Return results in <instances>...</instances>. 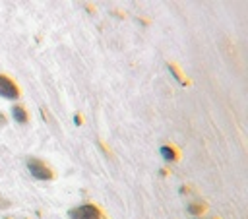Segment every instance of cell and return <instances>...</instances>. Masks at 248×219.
Instances as JSON below:
<instances>
[{"instance_id": "1", "label": "cell", "mask_w": 248, "mask_h": 219, "mask_svg": "<svg viewBox=\"0 0 248 219\" xmlns=\"http://www.w3.org/2000/svg\"><path fill=\"white\" fill-rule=\"evenodd\" d=\"M70 219H103V211L95 203H81L68 211Z\"/></svg>"}, {"instance_id": "2", "label": "cell", "mask_w": 248, "mask_h": 219, "mask_svg": "<svg viewBox=\"0 0 248 219\" xmlns=\"http://www.w3.org/2000/svg\"><path fill=\"white\" fill-rule=\"evenodd\" d=\"M27 169H29L31 176H35L39 180H52L54 178L50 167L46 163H43L41 159H37V157H29L27 159Z\"/></svg>"}, {"instance_id": "3", "label": "cell", "mask_w": 248, "mask_h": 219, "mask_svg": "<svg viewBox=\"0 0 248 219\" xmlns=\"http://www.w3.org/2000/svg\"><path fill=\"white\" fill-rule=\"evenodd\" d=\"M0 97L8 99V101H14L19 97V87L16 85V81L6 76V74H0Z\"/></svg>"}, {"instance_id": "4", "label": "cell", "mask_w": 248, "mask_h": 219, "mask_svg": "<svg viewBox=\"0 0 248 219\" xmlns=\"http://www.w3.org/2000/svg\"><path fill=\"white\" fill-rule=\"evenodd\" d=\"M12 116H14V120H16L17 124H25V122L29 120V116H27V110H25L23 107H19V105L12 107Z\"/></svg>"}, {"instance_id": "5", "label": "cell", "mask_w": 248, "mask_h": 219, "mask_svg": "<svg viewBox=\"0 0 248 219\" xmlns=\"http://www.w3.org/2000/svg\"><path fill=\"white\" fill-rule=\"evenodd\" d=\"M161 157H163L165 161H169V163L178 161V153H176V149L170 147V145H163V147H161Z\"/></svg>"}, {"instance_id": "6", "label": "cell", "mask_w": 248, "mask_h": 219, "mask_svg": "<svg viewBox=\"0 0 248 219\" xmlns=\"http://www.w3.org/2000/svg\"><path fill=\"white\" fill-rule=\"evenodd\" d=\"M167 66H169V72H170V74H172V76H174V79H176V81H178V83H180V85H186V83H188V81H186V79H184V78H182V76H180V72H178V70H176V66H174V64H172V62H169V64H167Z\"/></svg>"}, {"instance_id": "7", "label": "cell", "mask_w": 248, "mask_h": 219, "mask_svg": "<svg viewBox=\"0 0 248 219\" xmlns=\"http://www.w3.org/2000/svg\"><path fill=\"white\" fill-rule=\"evenodd\" d=\"M203 209H205V203H203V202H196V203H190V205L186 207V211L192 213V215H198V213H202Z\"/></svg>"}, {"instance_id": "8", "label": "cell", "mask_w": 248, "mask_h": 219, "mask_svg": "<svg viewBox=\"0 0 248 219\" xmlns=\"http://www.w3.org/2000/svg\"><path fill=\"white\" fill-rule=\"evenodd\" d=\"M4 126H6V116L0 112V128H4Z\"/></svg>"}, {"instance_id": "9", "label": "cell", "mask_w": 248, "mask_h": 219, "mask_svg": "<svg viewBox=\"0 0 248 219\" xmlns=\"http://www.w3.org/2000/svg\"><path fill=\"white\" fill-rule=\"evenodd\" d=\"M74 122H76V124H81V118H79V114H76V116H74Z\"/></svg>"}, {"instance_id": "10", "label": "cell", "mask_w": 248, "mask_h": 219, "mask_svg": "<svg viewBox=\"0 0 248 219\" xmlns=\"http://www.w3.org/2000/svg\"><path fill=\"white\" fill-rule=\"evenodd\" d=\"M0 207H8V202H6V200H2V198H0Z\"/></svg>"}]
</instances>
